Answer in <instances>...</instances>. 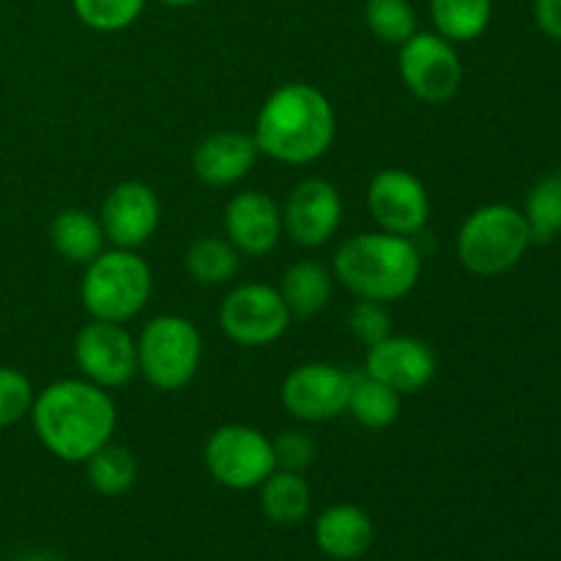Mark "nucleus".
Instances as JSON below:
<instances>
[{
	"instance_id": "obj_7",
	"label": "nucleus",
	"mask_w": 561,
	"mask_h": 561,
	"mask_svg": "<svg viewBox=\"0 0 561 561\" xmlns=\"http://www.w3.org/2000/svg\"><path fill=\"white\" fill-rule=\"evenodd\" d=\"M203 460L208 474L230 491H255L277 469L272 438L257 427L239 422L217 427L208 436Z\"/></svg>"
},
{
	"instance_id": "obj_27",
	"label": "nucleus",
	"mask_w": 561,
	"mask_h": 561,
	"mask_svg": "<svg viewBox=\"0 0 561 561\" xmlns=\"http://www.w3.org/2000/svg\"><path fill=\"white\" fill-rule=\"evenodd\" d=\"M146 3L148 0H71V11L91 31L118 33L140 20Z\"/></svg>"
},
{
	"instance_id": "obj_33",
	"label": "nucleus",
	"mask_w": 561,
	"mask_h": 561,
	"mask_svg": "<svg viewBox=\"0 0 561 561\" xmlns=\"http://www.w3.org/2000/svg\"><path fill=\"white\" fill-rule=\"evenodd\" d=\"M159 3L173 5V9H186V5H195V3H201V0H159Z\"/></svg>"
},
{
	"instance_id": "obj_6",
	"label": "nucleus",
	"mask_w": 561,
	"mask_h": 561,
	"mask_svg": "<svg viewBox=\"0 0 561 561\" xmlns=\"http://www.w3.org/2000/svg\"><path fill=\"white\" fill-rule=\"evenodd\" d=\"M137 343V373L159 392H181L190 387L203 362L201 329L184 316H153Z\"/></svg>"
},
{
	"instance_id": "obj_23",
	"label": "nucleus",
	"mask_w": 561,
	"mask_h": 561,
	"mask_svg": "<svg viewBox=\"0 0 561 561\" xmlns=\"http://www.w3.org/2000/svg\"><path fill=\"white\" fill-rule=\"evenodd\" d=\"M438 36L453 44L477 42L493 20V0H431Z\"/></svg>"
},
{
	"instance_id": "obj_20",
	"label": "nucleus",
	"mask_w": 561,
	"mask_h": 561,
	"mask_svg": "<svg viewBox=\"0 0 561 561\" xmlns=\"http://www.w3.org/2000/svg\"><path fill=\"white\" fill-rule=\"evenodd\" d=\"M334 288V274L318 261H296L294 266L285 272L283 283H279V294H283L285 305H288L290 316L301 318H316L323 312V307L332 299Z\"/></svg>"
},
{
	"instance_id": "obj_32",
	"label": "nucleus",
	"mask_w": 561,
	"mask_h": 561,
	"mask_svg": "<svg viewBox=\"0 0 561 561\" xmlns=\"http://www.w3.org/2000/svg\"><path fill=\"white\" fill-rule=\"evenodd\" d=\"M535 20L548 38L561 42V0H535Z\"/></svg>"
},
{
	"instance_id": "obj_3",
	"label": "nucleus",
	"mask_w": 561,
	"mask_h": 561,
	"mask_svg": "<svg viewBox=\"0 0 561 561\" xmlns=\"http://www.w3.org/2000/svg\"><path fill=\"white\" fill-rule=\"evenodd\" d=\"M332 274L356 299L389 305L416 288L422 277V252L414 239L387 230L356 233L334 252Z\"/></svg>"
},
{
	"instance_id": "obj_30",
	"label": "nucleus",
	"mask_w": 561,
	"mask_h": 561,
	"mask_svg": "<svg viewBox=\"0 0 561 561\" xmlns=\"http://www.w3.org/2000/svg\"><path fill=\"white\" fill-rule=\"evenodd\" d=\"M348 329L362 345L370 348V345L381 343L383 337L392 334V312H389V307L383 301L359 299L351 307Z\"/></svg>"
},
{
	"instance_id": "obj_21",
	"label": "nucleus",
	"mask_w": 561,
	"mask_h": 561,
	"mask_svg": "<svg viewBox=\"0 0 561 561\" xmlns=\"http://www.w3.org/2000/svg\"><path fill=\"white\" fill-rule=\"evenodd\" d=\"M261 507L274 526L301 524L312 507V491L301 471L274 469L261 485Z\"/></svg>"
},
{
	"instance_id": "obj_19",
	"label": "nucleus",
	"mask_w": 561,
	"mask_h": 561,
	"mask_svg": "<svg viewBox=\"0 0 561 561\" xmlns=\"http://www.w3.org/2000/svg\"><path fill=\"white\" fill-rule=\"evenodd\" d=\"M49 241H53V250L75 266H88L93 257L107 250L99 214L85 211V208H64L55 214L49 225Z\"/></svg>"
},
{
	"instance_id": "obj_29",
	"label": "nucleus",
	"mask_w": 561,
	"mask_h": 561,
	"mask_svg": "<svg viewBox=\"0 0 561 561\" xmlns=\"http://www.w3.org/2000/svg\"><path fill=\"white\" fill-rule=\"evenodd\" d=\"M33 400H36V389L31 378L16 367L0 365V431L31 416Z\"/></svg>"
},
{
	"instance_id": "obj_1",
	"label": "nucleus",
	"mask_w": 561,
	"mask_h": 561,
	"mask_svg": "<svg viewBox=\"0 0 561 561\" xmlns=\"http://www.w3.org/2000/svg\"><path fill=\"white\" fill-rule=\"evenodd\" d=\"M31 422L49 455L64 463H85L113 442L118 411L107 389L85 378H60L36 392Z\"/></svg>"
},
{
	"instance_id": "obj_10",
	"label": "nucleus",
	"mask_w": 561,
	"mask_h": 561,
	"mask_svg": "<svg viewBox=\"0 0 561 561\" xmlns=\"http://www.w3.org/2000/svg\"><path fill=\"white\" fill-rule=\"evenodd\" d=\"M75 365L102 389H121L137 376V343L124 323L91 321L75 337Z\"/></svg>"
},
{
	"instance_id": "obj_34",
	"label": "nucleus",
	"mask_w": 561,
	"mask_h": 561,
	"mask_svg": "<svg viewBox=\"0 0 561 561\" xmlns=\"http://www.w3.org/2000/svg\"><path fill=\"white\" fill-rule=\"evenodd\" d=\"M16 561H58V559L49 557V553H25V557Z\"/></svg>"
},
{
	"instance_id": "obj_28",
	"label": "nucleus",
	"mask_w": 561,
	"mask_h": 561,
	"mask_svg": "<svg viewBox=\"0 0 561 561\" xmlns=\"http://www.w3.org/2000/svg\"><path fill=\"white\" fill-rule=\"evenodd\" d=\"M365 22L373 36L381 38L383 44H398V47L420 31L416 11L409 0H367Z\"/></svg>"
},
{
	"instance_id": "obj_14",
	"label": "nucleus",
	"mask_w": 561,
	"mask_h": 561,
	"mask_svg": "<svg viewBox=\"0 0 561 561\" xmlns=\"http://www.w3.org/2000/svg\"><path fill=\"white\" fill-rule=\"evenodd\" d=\"M162 219L157 192L142 181H121L99 208V222L104 228V239L110 247L121 250H140L153 239Z\"/></svg>"
},
{
	"instance_id": "obj_5",
	"label": "nucleus",
	"mask_w": 561,
	"mask_h": 561,
	"mask_svg": "<svg viewBox=\"0 0 561 561\" xmlns=\"http://www.w3.org/2000/svg\"><path fill=\"white\" fill-rule=\"evenodd\" d=\"M531 244L524 211L507 203L474 208L458 230V257L477 277H499L520 263Z\"/></svg>"
},
{
	"instance_id": "obj_16",
	"label": "nucleus",
	"mask_w": 561,
	"mask_h": 561,
	"mask_svg": "<svg viewBox=\"0 0 561 561\" xmlns=\"http://www.w3.org/2000/svg\"><path fill=\"white\" fill-rule=\"evenodd\" d=\"M365 373L392 387L394 392L416 394L436 376V354L425 340L389 334L381 343L367 348Z\"/></svg>"
},
{
	"instance_id": "obj_18",
	"label": "nucleus",
	"mask_w": 561,
	"mask_h": 561,
	"mask_svg": "<svg viewBox=\"0 0 561 561\" xmlns=\"http://www.w3.org/2000/svg\"><path fill=\"white\" fill-rule=\"evenodd\" d=\"M316 546L334 561H356L365 557L376 537V526L359 504H332L316 518Z\"/></svg>"
},
{
	"instance_id": "obj_9",
	"label": "nucleus",
	"mask_w": 561,
	"mask_h": 561,
	"mask_svg": "<svg viewBox=\"0 0 561 561\" xmlns=\"http://www.w3.org/2000/svg\"><path fill=\"white\" fill-rule=\"evenodd\" d=\"M398 69L403 85L427 104L455 99L463 82V64L453 42L436 31H416L400 44Z\"/></svg>"
},
{
	"instance_id": "obj_26",
	"label": "nucleus",
	"mask_w": 561,
	"mask_h": 561,
	"mask_svg": "<svg viewBox=\"0 0 561 561\" xmlns=\"http://www.w3.org/2000/svg\"><path fill=\"white\" fill-rule=\"evenodd\" d=\"M524 219L529 225L531 244H548L561 233V173L537 181L524 203Z\"/></svg>"
},
{
	"instance_id": "obj_13",
	"label": "nucleus",
	"mask_w": 561,
	"mask_h": 561,
	"mask_svg": "<svg viewBox=\"0 0 561 561\" xmlns=\"http://www.w3.org/2000/svg\"><path fill=\"white\" fill-rule=\"evenodd\" d=\"M343 225V195L327 179L299 181L283 206V228L294 244L316 250L332 241Z\"/></svg>"
},
{
	"instance_id": "obj_25",
	"label": "nucleus",
	"mask_w": 561,
	"mask_h": 561,
	"mask_svg": "<svg viewBox=\"0 0 561 561\" xmlns=\"http://www.w3.org/2000/svg\"><path fill=\"white\" fill-rule=\"evenodd\" d=\"M82 466H85L88 482H91V488L99 496L118 499L124 496V493H129L137 482L135 455L113 442L104 444L102 449H96Z\"/></svg>"
},
{
	"instance_id": "obj_11",
	"label": "nucleus",
	"mask_w": 561,
	"mask_h": 561,
	"mask_svg": "<svg viewBox=\"0 0 561 561\" xmlns=\"http://www.w3.org/2000/svg\"><path fill=\"white\" fill-rule=\"evenodd\" d=\"M351 381L354 373H345L332 362H307L285 376L279 398L294 420L318 425L345 414Z\"/></svg>"
},
{
	"instance_id": "obj_17",
	"label": "nucleus",
	"mask_w": 561,
	"mask_h": 561,
	"mask_svg": "<svg viewBox=\"0 0 561 561\" xmlns=\"http://www.w3.org/2000/svg\"><path fill=\"white\" fill-rule=\"evenodd\" d=\"M257 157L261 151L255 146V137L247 131L225 129L197 142L192 153V170L206 186H233L250 175Z\"/></svg>"
},
{
	"instance_id": "obj_12",
	"label": "nucleus",
	"mask_w": 561,
	"mask_h": 561,
	"mask_svg": "<svg viewBox=\"0 0 561 561\" xmlns=\"http://www.w3.org/2000/svg\"><path fill=\"white\" fill-rule=\"evenodd\" d=\"M367 211L387 233L414 239L431 219V195L411 170H378L367 186Z\"/></svg>"
},
{
	"instance_id": "obj_24",
	"label": "nucleus",
	"mask_w": 561,
	"mask_h": 561,
	"mask_svg": "<svg viewBox=\"0 0 561 561\" xmlns=\"http://www.w3.org/2000/svg\"><path fill=\"white\" fill-rule=\"evenodd\" d=\"M186 272L201 285H225L239 274L241 255L225 236H201L184 255Z\"/></svg>"
},
{
	"instance_id": "obj_2",
	"label": "nucleus",
	"mask_w": 561,
	"mask_h": 561,
	"mask_svg": "<svg viewBox=\"0 0 561 561\" xmlns=\"http://www.w3.org/2000/svg\"><path fill=\"white\" fill-rule=\"evenodd\" d=\"M252 137L263 157L301 168L327 157L337 137V115L321 88L285 82L261 104Z\"/></svg>"
},
{
	"instance_id": "obj_15",
	"label": "nucleus",
	"mask_w": 561,
	"mask_h": 561,
	"mask_svg": "<svg viewBox=\"0 0 561 561\" xmlns=\"http://www.w3.org/2000/svg\"><path fill=\"white\" fill-rule=\"evenodd\" d=\"M225 239L241 257H266L285 236L283 208L272 195L257 190L239 192L225 206Z\"/></svg>"
},
{
	"instance_id": "obj_31",
	"label": "nucleus",
	"mask_w": 561,
	"mask_h": 561,
	"mask_svg": "<svg viewBox=\"0 0 561 561\" xmlns=\"http://www.w3.org/2000/svg\"><path fill=\"white\" fill-rule=\"evenodd\" d=\"M274 442V458H277V469H288V471H301L310 469V463L316 460L318 447L312 442V436L301 431H285L279 433Z\"/></svg>"
},
{
	"instance_id": "obj_8",
	"label": "nucleus",
	"mask_w": 561,
	"mask_h": 561,
	"mask_svg": "<svg viewBox=\"0 0 561 561\" xmlns=\"http://www.w3.org/2000/svg\"><path fill=\"white\" fill-rule=\"evenodd\" d=\"M294 323L279 288L266 283L236 285L219 305V327L241 348H266Z\"/></svg>"
},
{
	"instance_id": "obj_22",
	"label": "nucleus",
	"mask_w": 561,
	"mask_h": 561,
	"mask_svg": "<svg viewBox=\"0 0 561 561\" xmlns=\"http://www.w3.org/2000/svg\"><path fill=\"white\" fill-rule=\"evenodd\" d=\"M345 411L367 431H387V427H392L400 420L403 394L394 392L387 383L376 381L367 373H362V376H354V381H351L348 409Z\"/></svg>"
},
{
	"instance_id": "obj_4",
	"label": "nucleus",
	"mask_w": 561,
	"mask_h": 561,
	"mask_svg": "<svg viewBox=\"0 0 561 561\" xmlns=\"http://www.w3.org/2000/svg\"><path fill=\"white\" fill-rule=\"evenodd\" d=\"M153 294V272L137 250L110 247L85 266L82 307L96 321L126 323L146 310Z\"/></svg>"
}]
</instances>
